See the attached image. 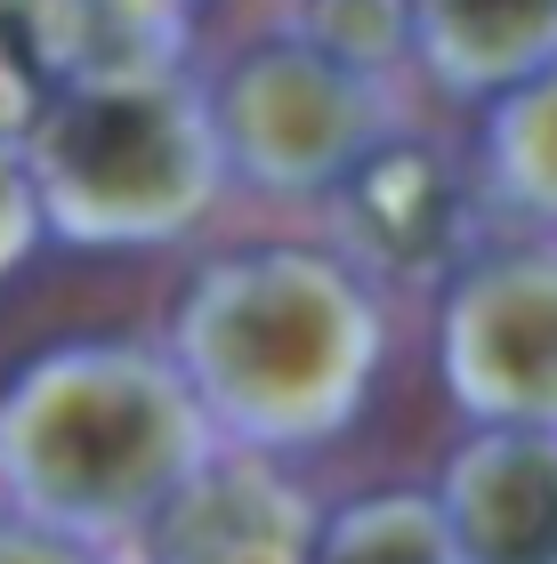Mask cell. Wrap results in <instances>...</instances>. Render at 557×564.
<instances>
[{
  "label": "cell",
  "instance_id": "6da1fadb",
  "mask_svg": "<svg viewBox=\"0 0 557 564\" xmlns=\"http://www.w3.org/2000/svg\"><path fill=\"white\" fill-rule=\"evenodd\" d=\"M170 371L235 452H308L364 420L388 315L332 250L259 242L211 259L170 306Z\"/></svg>",
  "mask_w": 557,
  "mask_h": 564
},
{
  "label": "cell",
  "instance_id": "7a4b0ae2",
  "mask_svg": "<svg viewBox=\"0 0 557 564\" xmlns=\"http://www.w3.org/2000/svg\"><path fill=\"white\" fill-rule=\"evenodd\" d=\"M218 452L162 347L65 339L0 388V500L89 549H130L146 517Z\"/></svg>",
  "mask_w": 557,
  "mask_h": 564
},
{
  "label": "cell",
  "instance_id": "3957f363",
  "mask_svg": "<svg viewBox=\"0 0 557 564\" xmlns=\"http://www.w3.org/2000/svg\"><path fill=\"white\" fill-rule=\"evenodd\" d=\"M41 202V235L73 250H154L211 218L226 186L202 82L179 73H114L73 82L17 138Z\"/></svg>",
  "mask_w": 557,
  "mask_h": 564
},
{
  "label": "cell",
  "instance_id": "277c9868",
  "mask_svg": "<svg viewBox=\"0 0 557 564\" xmlns=\"http://www.w3.org/2000/svg\"><path fill=\"white\" fill-rule=\"evenodd\" d=\"M202 106L226 177L291 202H323L379 138L404 130L396 82L347 73L291 33L243 48L218 82H202Z\"/></svg>",
  "mask_w": 557,
  "mask_h": 564
},
{
  "label": "cell",
  "instance_id": "5b68a950",
  "mask_svg": "<svg viewBox=\"0 0 557 564\" xmlns=\"http://www.w3.org/2000/svg\"><path fill=\"white\" fill-rule=\"evenodd\" d=\"M437 379L469 427H557V242H493L437 291Z\"/></svg>",
  "mask_w": 557,
  "mask_h": 564
},
{
  "label": "cell",
  "instance_id": "8992f818",
  "mask_svg": "<svg viewBox=\"0 0 557 564\" xmlns=\"http://www.w3.org/2000/svg\"><path fill=\"white\" fill-rule=\"evenodd\" d=\"M332 259L372 291H444V274L476 259V177L437 138H379L332 194Z\"/></svg>",
  "mask_w": 557,
  "mask_h": 564
},
{
  "label": "cell",
  "instance_id": "52a82bcc",
  "mask_svg": "<svg viewBox=\"0 0 557 564\" xmlns=\"http://www.w3.org/2000/svg\"><path fill=\"white\" fill-rule=\"evenodd\" d=\"M308 549H315V500L267 452L218 444L146 517L130 564H308Z\"/></svg>",
  "mask_w": 557,
  "mask_h": 564
},
{
  "label": "cell",
  "instance_id": "ba28073f",
  "mask_svg": "<svg viewBox=\"0 0 557 564\" xmlns=\"http://www.w3.org/2000/svg\"><path fill=\"white\" fill-rule=\"evenodd\" d=\"M428 500L452 564H557V427H469Z\"/></svg>",
  "mask_w": 557,
  "mask_h": 564
},
{
  "label": "cell",
  "instance_id": "9c48e42d",
  "mask_svg": "<svg viewBox=\"0 0 557 564\" xmlns=\"http://www.w3.org/2000/svg\"><path fill=\"white\" fill-rule=\"evenodd\" d=\"M413 9V73L452 106H493L525 73L557 57V0H404Z\"/></svg>",
  "mask_w": 557,
  "mask_h": 564
},
{
  "label": "cell",
  "instance_id": "30bf717a",
  "mask_svg": "<svg viewBox=\"0 0 557 564\" xmlns=\"http://www.w3.org/2000/svg\"><path fill=\"white\" fill-rule=\"evenodd\" d=\"M476 177H485V202H501L510 218L542 226L557 242V57L485 106Z\"/></svg>",
  "mask_w": 557,
  "mask_h": 564
},
{
  "label": "cell",
  "instance_id": "8fae6325",
  "mask_svg": "<svg viewBox=\"0 0 557 564\" xmlns=\"http://www.w3.org/2000/svg\"><path fill=\"white\" fill-rule=\"evenodd\" d=\"M89 0H0V138H24L57 89L82 82Z\"/></svg>",
  "mask_w": 557,
  "mask_h": 564
},
{
  "label": "cell",
  "instance_id": "7c38bea8",
  "mask_svg": "<svg viewBox=\"0 0 557 564\" xmlns=\"http://www.w3.org/2000/svg\"><path fill=\"white\" fill-rule=\"evenodd\" d=\"M308 564H452V549L428 492H364L315 517Z\"/></svg>",
  "mask_w": 557,
  "mask_h": 564
},
{
  "label": "cell",
  "instance_id": "4fadbf2b",
  "mask_svg": "<svg viewBox=\"0 0 557 564\" xmlns=\"http://www.w3.org/2000/svg\"><path fill=\"white\" fill-rule=\"evenodd\" d=\"M291 41H308L347 73L396 82L413 65V9L404 0H291Z\"/></svg>",
  "mask_w": 557,
  "mask_h": 564
},
{
  "label": "cell",
  "instance_id": "5bb4252c",
  "mask_svg": "<svg viewBox=\"0 0 557 564\" xmlns=\"http://www.w3.org/2000/svg\"><path fill=\"white\" fill-rule=\"evenodd\" d=\"M33 250H41V202H33L17 138H0V282L33 259Z\"/></svg>",
  "mask_w": 557,
  "mask_h": 564
},
{
  "label": "cell",
  "instance_id": "9a60e30c",
  "mask_svg": "<svg viewBox=\"0 0 557 564\" xmlns=\"http://www.w3.org/2000/svg\"><path fill=\"white\" fill-rule=\"evenodd\" d=\"M0 564H114V556L89 549V541H65V532H49V524L0 517Z\"/></svg>",
  "mask_w": 557,
  "mask_h": 564
},
{
  "label": "cell",
  "instance_id": "2e32d148",
  "mask_svg": "<svg viewBox=\"0 0 557 564\" xmlns=\"http://www.w3.org/2000/svg\"><path fill=\"white\" fill-rule=\"evenodd\" d=\"M106 9H121V17H154V24H186L202 0H106Z\"/></svg>",
  "mask_w": 557,
  "mask_h": 564
}]
</instances>
